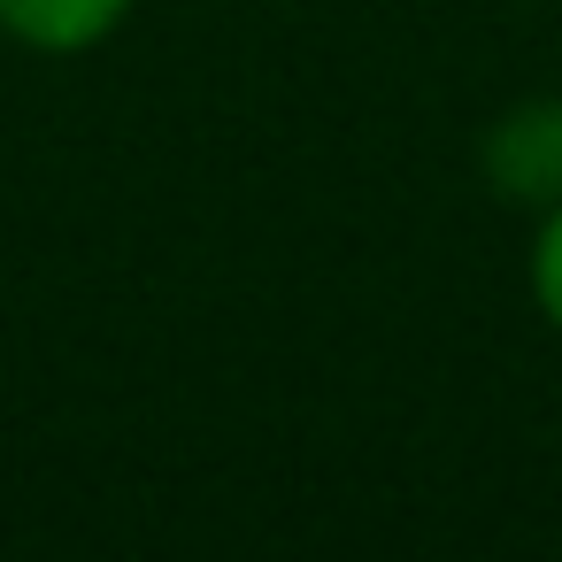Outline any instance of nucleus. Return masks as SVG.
I'll return each mask as SVG.
<instances>
[{
	"mask_svg": "<svg viewBox=\"0 0 562 562\" xmlns=\"http://www.w3.org/2000/svg\"><path fill=\"white\" fill-rule=\"evenodd\" d=\"M477 178H485V193L501 209L547 216L562 201V93L508 101L477 139Z\"/></svg>",
	"mask_w": 562,
	"mask_h": 562,
	"instance_id": "1",
	"label": "nucleus"
},
{
	"mask_svg": "<svg viewBox=\"0 0 562 562\" xmlns=\"http://www.w3.org/2000/svg\"><path fill=\"white\" fill-rule=\"evenodd\" d=\"M132 0H0V32L40 55H86L124 24Z\"/></svg>",
	"mask_w": 562,
	"mask_h": 562,
	"instance_id": "2",
	"label": "nucleus"
},
{
	"mask_svg": "<svg viewBox=\"0 0 562 562\" xmlns=\"http://www.w3.org/2000/svg\"><path fill=\"white\" fill-rule=\"evenodd\" d=\"M531 308L547 316V331H562V201L531 232Z\"/></svg>",
	"mask_w": 562,
	"mask_h": 562,
	"instance_id": "3",
	"label": "nucleus"
}]
</instances>
